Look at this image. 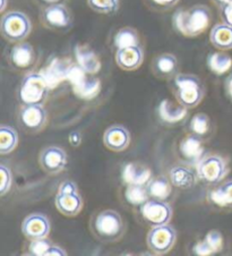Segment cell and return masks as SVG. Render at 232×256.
I'll list each match as a JSON object with an SVG mask.
<instances>
[{"label":"cell","instance_id":"cell-30","mask_svg":"<svg viewBox=\"0 0 232 256\" xmlns=\"http://www.w3.org/2000/svg\"><path fill=\"white\" fill-rule=\"evenodd\" d=\"M124 200L132 206H140L150 200L148 192L145 185H126Z\"/></svg>","mask_w":232,"mask_h":256},{"label":"cell","instance_id":"cell-23","mask_svg":"<svg viewBox=\"0 0 232 256\" xmlns=\"http://www.w3.org/2000/svg\"><path fill=\"white\" fill-rule=\"evenodd\" d=\"M196 176L197 174L184 166H176L169 172V179L172 185L182 190L192 188L196 182Z\"/></svg>","mask_w":232,"mask_h":256},{"label":"cell","instance_id":"cell-26","mask_svg":"<svg viewBox=\"0 0 232 256\" xmlns=\"http://www.w3.org/2000/svg\"><path fill=\"white\" fill-rule=\"evenodd\" d=\"M206 62H208V70L218 76L224 75L232 67V58L222 50L220 52L218 51V52L210 54Z\"/></svg>","mask_w":232,"mask_h":256},{"label":"cell","instance_id":"cell-42","mask_svg":"<svg viewBox=\"0 0 232 256\" xmlns=\"http://www.w3.org/2000/svg\"><path fill=\"white\" fill-rule=\"evenodd\" d=\"M230 2H231V0H212V2L214 4V5H216L218 8L223 7V6L226 5V4Z\"/></svg>","mask_w":232,"mask_h":256},{"label":"cell","instance_id":"cell-28","mask_svg":"<svg viewBox=\"0 0 232 256\" xmlns=\"http://www.w3.org/2000/svg\"><path fill=\"white\" fill-rule=\"evenodd\" d=\"M114 44L116 46V50L128 48V46H140L138 32H137L134 28L130 26L122 28L118 30L117 33H116Z\"/></svg>","mask_w":232,"mask_h":256},{"label":"cell","instance_id":"cell-21","mask_svg":"<svg viewBox=\"0 0 232 256\" xmlns=\"http://www.w3.org/2000/svg\"><path fill=\"white\" fill-rule=\"evenodd\" d=\"M75 56L82 70H84L88 75H93L101 70V62L96 52L86 46H77L75 48Z\"/></svg>","mask_w":232,"mask_h":256},{"label":"cell","instance_id":"cell-12","mask_svg":"<svg viewBox=\"0 0 232 256\" xmlns=\"http://www.w3.org/2000/svg\"><path fill=\"white\" fill-rule=\"evenodd\" d=\"M40 166L44 172L50 174L62 172L67 166V153L62 148L50 145L40 153Z\"/></svg>","mask_w":232,"mask_h":256},{"label":"cell","instance_id":"cell-11","mask_svg":"<svg viewBox=\"0 0 232 256\" xmlns=\"http://www.w3.org/2000/svg\"><path fill=\"white\" fill-rule=\"evenodd\" d=\"M36 62V50L28 42H17L8 54V62L15 70H28Z\"/></svg>","mask_w":232,"mask_h":256},{"label":"cell","instance_id":"cell-24","mask_svg":"<svg viewBox=\"0 0 232 256\" xmlns=\"http://www.w3.org/2000/svg\"><path fill=\"white\" fill-rule=\"evenodd\" d=\"M210 203L221 208H232V179L218 185L208 193Z\"/></svg>","mask_w":232,"mask_h":256},{"label":"cell","instance_id":"cell-4","mask_svg":"<svg viewBox=\"0 0 232 256\" xmlns=\"http://www.w3.org/2000/svg\"><path fill=\"white\" fill-rule=\"evenodd\" d=\"M50 85L42 72H28L18 86V100L22 104H44L49 94Z\"/></svg>","mask_w":232,"mask_h":256},{"label":"cell","instance_id":"cell-34","mask_svg":"<svg viewBox=\"0 0 232 256\" xmlns=\"http://www.w3.org/2000/svg\"><path fill=\"white\" fill-rule=\"evenodd\" d=\"M204 240L208 242V244L212 247L214 253H220L223 247V236L220 232L218 230H210V232L206 234Z\"/></svg>","mask_w":232,"mask_h":256},{"label":"cell","instance_id":"cell-9","mask_svg":"<svg viewBox=\"0 0 232 256\" xmlns=\"http://www.w3.org/2000/svg\"><path fill=\"white\" fill-rule=\"evenodd\" d=\"M177 240V232L172 226L162 224L153 227L146 237V244L156 255H164L174 248Z\"/></svg>","mask_w":232,"mask_h":256},{"label":"cell","instance_id":"cell-40","mask_svg":"<svg viewBox=\"0 0 232 256\" xmlns=\"http://www.w3.org/2000/svg\"><path fill=\"white\" fill-rule=\"evenodd\" d=\"M80 140H82V136L78 132H72L70 136V142L72 144H74L75 146H77V145L80 143Z\"/></svg>","mask_w":232,"mask_h":256},{"label":"cell","instance_id":"cell-43","mask_svg":"<svg viewBox=\"0 0 232 256\" xmlns=\"http://www.w3.org/2000/svg\"><path fill=\"white\" fill-rule=\"evenodd\" d=\"M41 2H44V5L49 6V5H54V4H59L62 0H40Z\"/></svg>","mask_w":232,"mask_h":256},{"label":"cell","instance_id":"cell-3","mask_svg":"<svg viewBox=\"0 0 232 256\" xmlns=\"http://www.w3.org/2000/svg\"><path fill=\"white\" fill-rule=\"evenodd\" d=\"M174 93L179 104L192 109L198 106L205 94V88L200 78L194 74L178 72L172 78Z\"/></svg>","mask_w":232,"mask_h":256},{"label":"cell","instance_id":"cell-35","mask_svg":"<svg viewBox=\"0 0 232 256\" xmlns=\"http://www.w3.org/2000/svg\"><path fill=\"white\" fill-rule=\"evenodd\" d=\"M148 5L154 10H168L174 7L179 0H146Z\"/></svg>","mask_w":232,"mask_h":256},{"label":"cell","instance_id":"cell-7","mask_svg":"<svg viewBox=\"0 0 232 256\" xmlns=\"http://www.w3.org/2000/svg\"><path fill=\"white\" fill-rule=\"evenodd\" d=\"M40 20L44 28L56 32H66L72 26L70 10L60 2L46 6L41 10Z\"/></svg>","mask_w":232,"mask_h":256},{"label":"cell","instance_id":"cell-6","mask_svg":"<svg viewBox=\"0 0 232 256\" xmlns=\"http://www.w3.org/2000/svg\"><path fill=\"white\" fill-rule=\"evenodd\" d=\"M196 174L205 184H218L228 174V164L220 156H205L196 166Z\"/></svg>","mask_w":232,"mask_h":256},{"label":"cell","instance_id":"cell-44","mask_svg":"<svg viewBox=\"0 0 232 256\" xmlns=\"http://www.w3.org/2000/svg\"><path fill=\"white\" fill-rule=\"evenodd\" d=\"M6 5H7V0H2V7H0V10L2 12L5 10Z\"/></svg>","mask_w":232,"mask_h":256},{"label":"cell","instance_id":"cell-25","mask_svg":"<svg viewBox=\"0 0 232 256\" xmlns=\"http://www.w3.org/2000/svg\"><path fill=\"white\" fill-rule=\"evenodd\" d=\"M172 182H170L169 178L158 176L152 178L146 185L148 195L151 198L156 200H166L172 193Z\"/></svg>","mask_w":232,"mask_h":256},{"label":"cell","instance_id":"cell-33","mask_svg":"<svg viewBox=\"0 0 232 256\" xmlns=\"http://www.w3.org/2000/svg\"><path fill=\"white\" fill-rule=\"evenodd\" d=\"M0 177H2V186H0V195L4 196L10 192L12 182V170L5 164H0Z\"/></svg>","mask_w":232,"mask_h":256},{"label":"cell","instance_id":"cell-38","mask_svg":"<svg viewBox=\"0 0 232 256\" xmlns=\"http://www.w3.org/2000/svg\"><path fill=\"white\" fill-rule=\"evenodd\" d=\"M220 15L223 23L232 26V0L220 8Z\"/></svg>","mask_w":232,"mask_h":256},{"label":"cell","instance_id":"cell-16","mask_svg":"<svg viewBox=\"0 0 232 256\" xmlns=\"http://www.w3.org/2000/svg\"><path fill=\"white\" fill-rule=\"evenodd\" d=\"M103 143L111 151L122 152L130 146V134L122 125H112L103 134Z\"/></svg>","mask_w":232,"mask_h":256},{"label":"cell","instance_id":"cell-31","mask_svg":"<svg viewBox=\"0 0 232 256\" xmlns=\"http://www.w3.org/2000/svg\"><path fill=\"white\" fill-rule=\"evenodd\" d=\"M93 12L102 15H114L119 10L122 0H86Z\"/></svg>","mask_w":232,"mask_h":256},{"label":"cell","instance_id":"cell-20","mask_svg":"<svg viewBox=\"0 0 232 256\" xmlns=\"http://www.w3.org/2000/svg\"><path fill=\"white\" fill-rule=\"evenodd\" d=\"M57 210L66 216H75L83 208V198L80 193L60 194L57 193L54 198Z\"/></svg>","mask_w":232,"mask_h":256},{"label":"cell","instance_id":"cell-32","mask_svg":"<svg viewBox=\"0 0 232 256\" xmlns=\"http://www.w3.org/2000/svg\"><path fill=\"white\" fill-rule=\"evenodd\" d=\"M51 242L46 238H41V240H33L30 242L26 250L24 255L28 256H46V252L51 247Z\"/></svg>","mask_w":232,"mask_h":256},{"label":"cell","instance_id":"cell-15","mask_svg":"<svg viewBox=\"0 0 232 256\" xmlns=\"http://www.w3.org/2000/svg\"><path fill=\"white\" fill-rule=\"evenodd\" d=\"M158 118L164 125H174L182 122L188 114V108L179 102L170 100H162L156 109Z\"/></svg>","mask_w":232,"mask_h":256},{"label":"cell","instance_id":"cell-10","mask_svg":"<svg viewBox=\"0 0 232 256\" xmlns=\"http://www.w3.org/2000/svg\"><path fill=\"white\" fill-rule=\"evenodd\" d=\"M17 122L25 132L38 133L46 127L48 114L44 104H23L17 114Z\"/></svg>","mask_w":232,"mask_h":256},{"label":"cell","instance_id":"cell-29","mask_svg":"<svg viewBox=\"0 0 232 256\" xmlns=\"http://www.w3.org/2000/svg\"><path fill=\"white\" fill-rule=\"evenodd\" d=\"M18 144V135L14 128L7 125L0 126V154H10Z\"/></svg>","mask_w":232,"mask_h":256},{"label":"cell","instance_id":"cell-8","mask_svg":"<svg viewBox=\"0 0 232 256\" xmlns=\"http://www.w3.org/2000/svg\"><path fill=\"white\" fill-rule=\"evenodd\" d=\"M140 213L144 222L153 228L169 224L174 211L170 204L166 200L150 198L140 206Z\"/></svg>","mask_w":232,"mask_h":256},{"label":"cell","instance_id":"cell-18","mask_svg":"<svg viewBox=\"0 0 232 256\" xmlns=\"http://www.w3.org/2000/svg\"><path fill=\"white\" fill-rule=\"evenodd\" d=\"M204 145L203 138L189 134L182 140L179 144V153L184 158V160L190 164H198L204 158Z\"/></svg>","mask_w":232,"mask_h":256},{"label":"cell","instance_id":"cell-2","mask_svg":"<svg viewBox=\"0 0 232 256\" xmlns=\"http://www.w3.org/2000/svg\"><path fill=\"white\" fill-rule=\"evenodd\" d=\"M94 237L103 242H114L122 240L124 234V224L122 216L117 211L103 210L98 212L90 222Z\"/></svg>","mask_w":232,"mask_h":256},{"label":"cell","instance_id":"cell-17","mask_svg":"<svg viewBox=\"0 0 232 256\" xmlns=\"http://www.w3.org/2000/svg\"><path fill=\"white\" fill-rule=\"evenodd\" d=\"M178 59L172 54H160L152 62V72L161 80L174 78L178 74Z\"/></svg>","mask_w":232,"mask_h":256},{"label":"cell","instance_id":"cell-41","mask_svg":"<svg viewBox=\"0 0 232 256\" xmlns=\"http://www.w3.org/2000/svg\"><path fill=\"white\" fill-rule=\"evenodd\" d=\"M226 94L229 96V98L232 100V75H230L226 80Z\"/></svg>","mask_w":232,"mask_h":256},{"label":"cell","instance_id":"cell-22","mask_svg":"<svg viewBox=\"0 0 232 256\" xmlns=\"http://www.w3.org/2000/svg\"><path fill=\"white\" fill-rule=\"evenodd\" d=\"M210 41L214 48L226 51L232 49V26L226 23L214 25L210 33Z\"/></svg>","mask_w":232,"mask_h":256},{"label":"cell","instance_id":"cell-5","mask_svg":"<svg viewBox=\"0 0 232 256\" xmlns=\"http://www.w3.org/2000/svg\"><path fill=\"white\" fill-rule=\"evenodd\" d=\"M0 31L8 42H22L32 31V24L28 16L23 12L10 10L2 17Z\"/></svg>","mask_w":232,"mask_h":256},{"label":"cell","instance_id":"cell-1","mask_svg":"<svg viewBox=\"0 0 232 256\" xmlns=\"http://www.w3.org/2000/svg\"><path fill=\"white\" fill-rule=\"evenodd\" d=\"M212 14L208 6L195 5L187 10H180L172 17V26L186 38H196L208 28Z\"/></svg>","mask_w":232,"mask_h":256},{"label":"cell","instance_id":"cell-39","mask_svg":"<svg viewBox=\"0 0 232 256\" xmlns=\"http://www.w3.org/2000/svg\"><path fill=\"white\" fill-rule=\"evenodd\" d=\"M62 255H67V252L60 247L58 245H51L50 248L46 252V256H62Z\"/></svg>","mask_w":232,"mask_h":256},{"label":"cell","instance_id":"cell-13","mask_svg":"<svg viewBox=\"0 0 232 256\" xmlns=\"http://www.w3.org/2000/svg\"><path fill=\"white\" fill-rule=\"evenodd\" d=\"M22 232L30 240L46 238L50 232V221L42 213H32L23 220Z\"/></svg>","mask_w":232,"mask_h":256},{"label":"cell","instance_id":"cell-37","mask_svg":"<svg viewBox=\"0 0 232 256\" xmlns=\"http://www.w3.org/2000/svg\"><path fill=\"white\" fill-rule=\"evenodd\" d=\"M58 193L60 194H74L78 193V187H77L76 182L72 180H65L58 187Z\"/></svg>","mask_w":232,"mask_h":256},{"label":"cell","instance_id":"cell-27","mask_svg":"<svg viewBox=\"0 0 232 256\" xmlns=\"http://www.w3.org/2000/svg\"><path fill=\"white\" fill-rule=\"evenodd\" d=\"M210 119L208 114L204 112H198L194 114L188 122V130L189 133L198 136L200 138H204L208 136L210 133Z\"/></svg>","mask_w":232,"mask_h":256},{"label":"cell","instance_id":"cell-19","mask_svg":"<svg viewBox=\"0 0 232 256\" xmlns=\"http://www.w3.org/2000/svg\"><path fill=\"white\" fill-rule=\"evenodd\" d=\"M122 178L124 185H148V182L152 179L151 170L148 167L136 164V162H130L124 166L122 172Z\"/></svg>","mask_w":232,"mask_h":256},{"label":"cell","instance_id":"cell-36","mask_svg":"<svg viewBox=\"0 0 232 256\" xmlns=\"http://www.w3.org/2000/svg\"><path fill=\"white\" fill-rule=\"evenodd\" d=\"M192 254L200 255V256H208V255H214L216 253H214L212 247L208 244V242L203 240L198 242H196L194 247H192Z\"/></svg>","mask_w":232,"mask_h":256},{"label":"cell","instance_id":"cell-14","mask_svg":"<svg viewBox=\"0 0 232 256\" xmlns=\"http://www.w3.org/2000/svg\"><path fill=\"white\" fill-rule=\"evenodd\" d=\"M114 60L122 70H136L144 62V50L140 46L117 49L114 54Z\"/></svg>","mask_w":232,"mask_h":256}]
</instances>
